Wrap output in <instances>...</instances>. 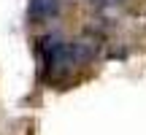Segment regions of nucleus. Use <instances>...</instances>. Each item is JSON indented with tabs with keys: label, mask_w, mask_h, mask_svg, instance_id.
Instances as JSON below:
<instances>
[{
	"label": "nucleus",
	"mask_w": 146,
	"mask_h": 135,
	"mask_svg": "<svg viewBox=\"0 0 146 135\" xmlns=\"http://www.w3.org/2000/svg\"><path fill=\"white\" fill-rule=\"evenodd\" d=\"M43 60H46V70L49 73H65V68L73 65L70 57V43L60 41V38H46L43 41Z\"/></svg>",
	"instance_id": "1"
},
{
	"label": "nucleus",
	"mask_w": 146,
	"mask_h": 135,
	"mask_svg": "<svg viewBox=\"0 0 146 135\" xmlns=\"http://www.w3.org/2000/svg\"><path fill=\"white\" fill-rule=\"evenodd\" d=\"M95 54H98V41L92 35H78L76 41L70 43V57L73 65H84V62H92Z\"/></svg>",
	"instance_id": "2"
},
{
	"label": "nucleus",
	"mask_w": 146,
	"mask_h": 135,
	"mask_svg": "<svg viewBox=\"0 0 146 135\" xmlns=\"http://www.w3.org/2000/svg\"><path fill=\"white\" fill-rule=\"evenodd\" d=\"M60 0H30V19L33 22H46L57 16Z\"/></svg>",
	"instance_id": "3"
},
{
	"label": "nucleus",
	"mask_w": 146,
	"mask_h": 135,
	"mask_svg": "<svg viewBox=\"0 0 146 135\" xmlns=\"http://www.w3.org/2000/svg\"><path fill=\"white\" fill-rule=\"evenodd\" d=\"M92 5H106V3H119V0H89Z\"/></svg>",
	"instance_id": "4"
}]
</instances>
